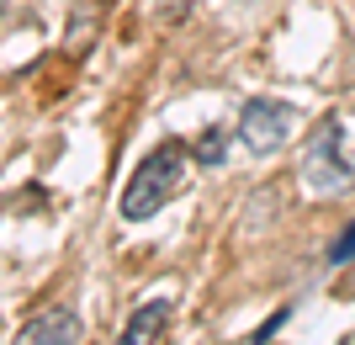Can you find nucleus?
Returning a JSON list of instances; mask_svg holds the SVG:
<instances>
[{
    "mask_svg": "<svg viewBox=\"0 0 355 345\" xmlns=\"http://www.w3.org/2000/svg\"><path fill=\"white\" fill-rule=\"evenodd\" d=\"M191 165L196 160H191V149H186L180 138L159 144V149L133 170V180H128V192H122V218H128V224H144V218H154L164 202H175L180 186H186V176H191Z\"/></svg>",
    "mask_w": 355,
    "mask_h": 345,
    "instance_id": "nucleus-1",
    "label": "nucleus"
},
{
    "mask_svg": "<svg viewBox=\"0 0 355 345\" xmlns=\"http://www.w3.org/2000/svg\"><path fill=\"white\" fill-rule=\"evenodd\" d=\"M302 186H308L313 196H345L355 186V160L345 154L340 117H324L313 128L308 149H302Z\"/></svg>",
    "mask_w": 355,
    "mask_h": 345,
    "instance_id": "nucleus-2",
    "label": "nucleus"
},
{
    "mask_svg": "<svg viewBox=\"0 0 355 345\" xmlns=\"http://www.w3.org/2000/svg\"><path fill=\"white\" fill-rule=\"evenodd\" d=\"M297 133V106L276 101V96H254V101H244V112H239V144L250 154H276L286 149Z\"/></svg>",
    "mask_w": 355,
    "mask_h": 345,
    "instance_id": "nucleus-3",
    "label": "nucleus"
},
{
    "mask_svg": "<svg viewBox=\"0 0 355 345\" xmlns=\"http://www.w3.org/2000/svg\"><path fill=\"white\" fill-rule=\"evenodd\" d=\"M11 345H80V319L69 308H43L16 330Z\"/></svg>",
    "mask_w": 355,
    "mask_h": 345,
    "instance_id": "nucleus-4",
    "label": "nucleus"
},
{
    "mask_svg": "<svg viewBox=\"0 0 355 345\" xmlns=\"http://www.w3.org/2000/svg\"><path fill=\"white\" fill-rule=\"evenodd\" d=\"M170 314H175V303L170 298H148L133 308V319H128V330H122V345H159L164 324H170Z\"/></svg>",
    "mask_w": 355,
    "mask_h": 345,
    "instance_id": "nucleus-5",
    "label": "nucleus"
},
{
    "mask_svg": "<svg viewBox=\"0 0 355 345\" xmlns=\"http://www.w3.org/2000/svg\"><path fill=\"white\" fill-rule=\"evenodd\" d=\"M223 149H228V128H207V138L191 149L196 165H223Z\"/></svg>",
    "mask_w": 355,
    "mask_h": 345,
    "instance_id": "nucleus-6",
    "label": "nucleus"
},
{
    "mask_svg": "<svg viewBox=\"0 0 355 345\" xmlns=\"http://www.w3.org/2000/svg\"><path fill=\"white\" fill-rule=\"evenodd\" d=\"M355 260V218L340 228V239L329 244V271H340V266H350Z\"/></svg>",
    "mask_w": 355,
    "mask_h": 345,
    "instance_id": "nucleus-7",
    "label": "nucleus"
},
{
    "mask_svg": "<svg viewBox=\"0 0 355 345\" xmlns=\"http://www.w3.org/2000/svg\"><path fill=\"white\" fill-rule=\"evenodd\" d=\"M11 6H16V0H0V16H6V11H11Z\"/></svg>",
    "mask_w": 355,
    "mask_h": 345,
    "instance_id": "nucleus-8",
    "label": "nucleus"
}]
</instances>
